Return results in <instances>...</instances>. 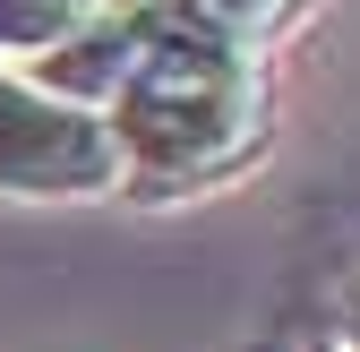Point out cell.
<instances>
[{"label":"cell","instance_id":"cell-4","mask_svg":"<svg viewBox=\"0 0 360 352\" xmlns=\"http://www.w3.org/2000/svg\"><path fill=\"white\" fill-rule=\"evenodd\" d=\"M103 0H0V61H52Z\"/></svg>","mask_w":360,"mask_h":352},{"label":"cell","instance_id":"cell-2","mask_svg":"<svg viewBox=\"0 0 360 352\" xmlns=\"http://www.w3.org/2000/svg\"><path fill=\"white\" fill-rule=\"evenodd\" d=\"M120 189V155L103 112L43 95L34 77L0 69V198H103Z\"/></svg>","mask_w":360,"mask_h":352},{"label":"cell","instance_id":"cell-1","mask_svg":"<svg viewBox=\"0 0 360 352\" xmlns=\"http://www.w3.org/2000/svg\"><path fill=\"white\" fill-rule=\"evenodd\" d=\"M120 181L172 198V189H206L223 172H240L266 138V77L257 52H232V43L180 34L155 18L146 52L129 61L120 95L103 103Z\"/></svg>","mask_w":360,"mask_h":352},{"label":"cell","instance_id":"cell-3","mask_svg":"<svg viewBox=\"0 0 360 352\" xmlns=\"http://www.w3.org/2000/svg\"><path fill=\"white\" fill-rule=\"evenodd\" d=\"M300 0H155V18L180 34H206V43H232V52H257Z\"/></svg>","mask_w":360,"mask_h":352}]
</instances>
